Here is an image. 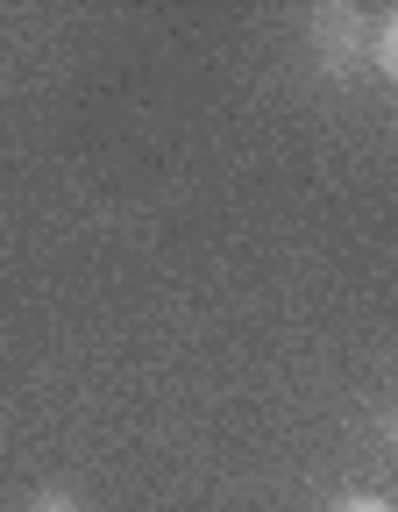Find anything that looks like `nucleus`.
<instances>
[{
    "label": "nucleus",
    "mask_w": 398,
    "mask_h": 512,
    "mask_svg": "<svg viewBox=\"0 0 398 512\" xmlns=\"http://www.w3.org/2000/svg\"><path fill=\"white\" fill-rule=\"evenodd\" d=\"M377 72L398 86V8L384 15V29H377Z\"/></svg>",
    "instance_id": "1"
},
{
    "label": "nucleus",
    "mask_w": 398,
    "mask_h": 512,
    "mask_svg": "<svg viewBox=\"0 0 398 512\" xmlns=\"http://www.w3.org/2000/svg\"><path fill=\"white\" fill-rule=\"evenodd\" d=\"M335 512H398V505H391V498H342Z\"/></svg>",
    "instance_id": "2"
},
{
    "label": "nucleus",
    "mask_w": 398,
    "mask_h": 512,
    "mask_svg": "<svg viewBox=\"0 0 398 512\" xmlns=\"http://www.w3.org/2000/svg\"><path fill=\"white\" fill-rule=\"evenodd\" d=\"M29 512H79V505H72V498H36Z\"/></svg>",
    "instance_id": "3"
},
{
    "label": "nucleus",
    "mask_w": 398,
    "mask_h": 512,
    "mask_svg": "<svg viewBox=\"0 0 398 512\" xmlns=\"http://www.w3.org/2000/svg\"><path fill=\"white\" fill-rule=\"evenodd\" d=\"M391 448H398V413H391Z\"/></svg>",
    "instance_id": "4"
}]
</instances>
